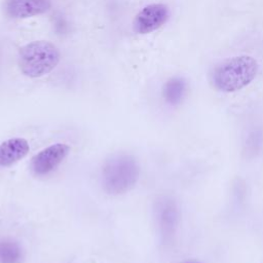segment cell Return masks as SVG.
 <instances>
[{
  "instance_id": "1",
  "label": "cell",
  "mask_w": 263,
  "mask_h": 263,
  "mask_svg": "<svg viewBox=\"0 0 263 263\" xmlns=\"http://www.w3.org/2000/svg\"><path fill=\"white\" fill-rule=\"evenodd\" d=\"M259 71L257 60L249 54H237L220 63L212 73V83L222 92L238 91L256 78Z\"/></svg>"
},
{
  "instance_id": "2",
  "label": "cell",
  "mask_w": 263,
  "mask_h": 263,
  "mask_svg": "<svg viewBox=\"0 0 263 263\" xmlns=\"http://www.w3.org/2000/svg\"><path fill=\"white\" fill-rule=\"evenodd\" d=\"M140 178V164L128 153H115L105 160L101 171L103 190L110 195H121L130 191Z\"/></svg>"
},
{
  "instance_id": "3",
  "label": "cell",
  "mask_w": 263,
  "mask_h": 263,
  "mask_svg": "<svg viewBox=\"0 0 263 263\" xmlns=\"http://www.w3.org/2000/svg\"><path fill=\"white\" fill-rule=\"evenodd\" d=\"M61 61L59 48L46 40H36L22 46L17 53L21 72L29 78H39L53 71Z\"/></svg>"
},
{
  "instance_id": "4",
  "label": "cell",
  "mask_w": 263,
  "mask_h": 263,
  "mask_svg": "<svg viewBox=\"0 0 263 263\" xmlns=\"http://www.w3.org/2000/svg\"><path fill=\"white\" fill-rule=\"evenodd\" d=\"M171 17L170 7L160 2L145 5L133 20V30L136 34H151L163 27Z\"/></svg>"
},
{
  "instance_id": "5",
  "label": "cell",
  "mask_w": 263,
  "mask_h": 263,
  "mask_svg": "<svg viewBox=\"0 0 263 263\" xmlns=\"http://www.w3.org/2000/svg\"><path fill=\"white\" fill-rule=\"evenodd\" d=\"M69 152L70 147L67 144L54 143L32 157L30 168L36 176L48 175L65 160Z\"/></svg>"
},
{
  "instance_id": "6",
  "label": "cell",
  "mask_w": 263,
  "mask_h": 263,
  "mask_svg": "<svg viewBox=\"0 0 263 263\" xmlns=\"http://www.w3.org/2000/svg\"><path fill=\"white\" fill-rule=\"evenodd\" d=\"M52 0H4V13L14 20L41 15L50 10Z\"/></svg>"
},
{
  "instance_id": "7",
  "label": "cell",
  "mask_w": 263,
  "mask_h": 263,
  "mask_svg": "<svg viewBox=\"0 0 263 263\" xmlns=\"http://www.w3.org/2000/svg\"><path fill=\"white\" fill-rule=\"evenodd\" d=\"M179 210L176 202L167 197L161 198L156 204V220L164 241H168L179 223Z\"/></svg>"
},
{
  "instance_id": "8",
  "label": "cell",
  "mask_w": 263,
  "mask_h": 263,
  "mask_svg": "<svg viewBox=\"0 0 263 263\" xmlns=\"http://www.w3.org/2000/svg\"><path fill=\"white\" fill-rule=\"evenodd\" d=\"M30 151L29 142L20 137L0 143V167H8L23 159Z\"/></svg>"
},
{
  "instance_id": "9",
  "label": "cell",
  "mask_w": 263,
  "mask_h": 263,
  "mask_svg": "<svg viewBox=\"0 0 263 263\" xmlns=\"http://www.w3.org/2000/svg\"><path fill=\"white\" fill-rule=\"evenodd\" d=\"M188 83L184 77L181 76H174L168 78L161 90L162 98L164 102L170 106H178L180 105L186 93H187Z\"/></svg>"
},
{
  "instance_id": "10",
  "label": "cell",
  "mask_w": 263,
  "mask_h": 263,
  "mask_svg": "<svg viewBox=\"0 0 263 263\" xmlns=\"http://www.w3.org/2000/svg\"><path fill=\"white\" fill-rule=\"evenodd\" d=\"M24 256L18 241L10 237L0 238V263H22Z\"/></svg>"
},
{
  "instance_id": "11",
  "label": "cell",
  "mask_w": 263,
  "mask_h": 263,
  "mask_svg": "<svg viewBox=\"0 0 263 263\" xmlns=\"http://www.w3.org/2000/svg\"><path fill=\"white\" fill-rule=\"evenodd\" d=\"M182 263H202V262H199V261H196V260H189V261H185V262H182Z\"/></svg>"
}]
</instances>
